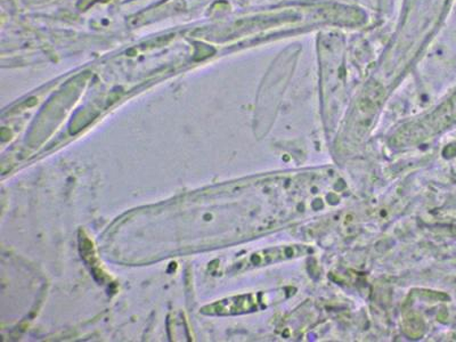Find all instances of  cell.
<instances>
[{
  "label": "cell",
  "instance_id": "obj_1",
  "mask_svg": "<svg viewBox=\"0 0 456 342\" xmlns=\"http://www.w3.org/2000/svg\"><path fill=\"white\" fill-rule=\"evenodd\" d=\"M262 295H250L235 297V298L224 300L222 303L215 304L210 306V314H219V315H231V314H239L255 311L264 303Z\"/></svg>",
  "mask_w": 456,
  "mask_h": 342
}]
</instances>
